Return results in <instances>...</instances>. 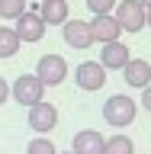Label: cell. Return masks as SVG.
Here are the masks:
<instances>
[{
	"label": "cell",
	"mask_w": 151,
	"mask_h": 154,
	"mask_svg": "<svg viewBox=\"0 0 151 154\" xmlns=\"http://www.w3.org/2000/svg\"><path fill=\"white\" fill-rule=\"evenodd\" d=\"M7 100H10V84L3 80V77H0V106L7 103Z\"/></svg>",
	"instance_id": "obj_20"
},
{
	"label": "cell",
	"mask_w": 151,
	"mask_h": 154,
	"mask_svg": "<svg viewBox=\"0 0 151 154\" xmlns=\"http://www.w3.org/2000/svg\"><path fill=\"white\" fill-rule=\"evenodd\" d=\"M39 16L45 26H64L71 13H68V0H42L39 3Z\"/></svg>",
	"instance_id": "obj_13"
},
{
	"label": "cell",
	"mask_w": 151,
	"mask_h": 154,
	"mask_svg": "<svg viewBox=\"0 0 151 154\" xmlns=\"http://www.w3.org/2000/svg\"><path fill=\"white\" fill-rule=\"evenodd\" d=\"M16 35H19V42H42V38H45V23H42V16H39V13H32V10H26V13H23V16L16 19Z\"/></svg>",
	"instance_id": "obj_8"
},
{
	"label": "cell",
	"mask_w": 151,
	"mask_h": 154,
	"mask_svg": "<svg viewBox=\"0 0 151 154\" xmlns=\"http://www.w3.org/2000/svg\"><path fill=\"white\" fill-rule=\"evenodd\" d=\"M145 26H151V7H145Z\"/></svg>",
	"instance_id": "obj_21"
},
{
	"label": "cell",
	"mask_w": 151,
	"mask_h": 154,
	"mask_svg": "<svg viewBox=\"0 0 151 154\" xmlns=\"http://www.w3.org/2000/svg\"><path fill=\"white\" fill-rule=\"evenodd\" d=\"M116 3L119 0H87V10L93 13V16H106V13H113Z\"/></svg>",
	"instance_id": "obj_18"
},
{
	"label": "cell",
	"mask_w": 151,
	"mask_h": 154,
	"mask_svg": "<svg viewBox=\"0 0 151 154\" xmlns=\"http://www.w3.org/2000/svg\"><path fill=\"white\" fill-rule=\"evenodd\" d=\"M23 13H26V0H0V19H13L16 23Z\"/></svg>",
	"instance_id": "obj_17"
},
{
	"label": "cell",
	"mask_w": 151,
	"mask_h": 154,
	"mask_svg": "<svg viewBox=\"0 0 151 154\" xmlns=\"http://www.w3.org/2000/svg\"><path fill=\"white\" fill-rule=\"evenodd\" d=\"M10 96H13L19 106H36V103L45 100V84H42L36 74H19L16 84L10 87Z\"/></svg>",
	"instance_id": "obj_2"
},
{
	"label": "cell",
	"mask_w": 151,
	"mask_h": 154,
	"mask_svg": "<svg viewBox=\"0 0 151 154\" xmlns=\"http://www.w3.org/2000/svg\"><path fill=\"white\" fill-rule=\"evenodd\" d=\"M122 77H125V84H129V87L145 90V87L151 84V64L145 61V58H132V61L122 67Z\"/></svg>",
	"instance_id": "obj_12"
},
{
	"label": "cell",
	"mask_w": 151,
	"mask_h": 154,
	"mask_svg": "<svg viewBox=\"0 0 151 154\" xmlns=\"http://www.w3.org/2000/svg\"><path fill=\"white\" fill-rule=\"evenodd\" d=\"M74 84L87 93H96V90H103L106 84V67L100 61H80L74 67Z\"/></svg>",
	"instance_id": "obj_5"
},
{
	"label": "cell",
	"mask_w": 151,
	"mask_h": 154,
	"mask_svg": "<svg viewBox=\"0 0 151 154\" xmlns=\"http://www.w3.org/2000/svg\"><path fill=\"white\" fill-rule=\"evenodd\" d=\"M135 116H138V103H135L132 96H125V93H116V96H109L103 103V122L113 125V128L132 125Z\"/></svg>",
	"instance_id": "obj_1"
},
{
	"label": "cell",
	"mask_w": 151,
	"mask_h": 154,
	"mask_svg": "<svg viewBox=\"0 0 151 154\" xmlns=\"http://www.w3.org/2000/svg\"><path fill=\"white\" fill-rule=\"evenodd\" d=\"M116 23L122 26V32H142L145 29V7L138 0H119L113 10Z\"/></svg>",
	"instance_id": "obj_4"
},
{
	"label": "cell",
	"mask_w": 151,
	"mask_h": 154,
	"mask_svg": "<svg viewBox=\"0 0 151 154\" xmlns=\"http://www.w3.org/2000/svg\"><path fill=\"white\" fill-rule=\"evenodd\" d=\"M26 122H29V128H32L36 135H48L58 125V109L52 103H36V106H29Z\"/></svg>",
	"instance_id": "obj_6"
},
{
	"label": "cell",
	"mask_w": 151,
	"mask_h": 154,
	"mask_svg": "<svg viewBox=\"0 0 151 154\" xmlns=\"http://www.w3.org/2000/svg\"><path fill=\"white\" fill-rule=\"evenodd\" d=\"M19 35H16V29L13 26H0V58H13L19 51Z\"/></svg>",
	"instance_id": "obj_14"
},
{
	"label": "cell",
	"mask_w": 151,
	"mask_h": 154,
	"mask_svg": "<svg viewBox=\"0 0 151 154\" xmlns=\"http://www.w3.org/2000/svg\"><path fill=\"white\" fill-rule=\"evenodd\" d=\"M138 106H142L145 112H151V84L142 90V100H138Z\"/></svg>",
	"instance_id": "obj_19"
},
{
	"label": "cell",
	"mask_w": 151,
	"mask_h": 154,
	"mask_svg": "<svg viewBox=\"0 0 151 154\" xmlns=\"http://www.w3.org/2000/svg\"><path fill=\"white\" fill-rule=\"evenodd\" d=\"M103 154H135V141L129 135H113V138H106V151Z\"/></svg>",
	"instance_id": "obj_15"
},
{
	"label": "cell",
	"mask_w": 151,
	"mask_h": 154,
	"mask_svg": "<svg viewBox=\"0 0 151 154\" xmlns=\"http://www.w3.org/2000/svg\"><path fill=\"white\" fill-rule=\"evenodd\" d=\"M129 61H132V48L122 45V42H109V45H103V51H100V64H103L106 71H122Z\"/></svg>",
	"instance_id": "obj_10"
},
{
	"label": "cell",
	"mask_w": 151,
	"mask_h": 154,
	"mask_svg": "<svg viewBox=\"0 0 151 154\" xmlns=\"http://www.w3.org/2000/svg\"><path fill=\"white\" fill-rule=\"evenodd\" d=\"M138 3H142V7H151V0H138Z\"/></svg>",
	"instance_id": "obj_22"
},
{
	"label": "cell",
	"mask_w": 151,
	"mask_h": 154,
	"mask_svg": "<svg viewBox=\"0 0 151 154\" xmlns=\"http://www.w3.org/2000/svg\"><path fill=\"white\" fill-rule=\"evenodd\" d=\"M61 38H64L71 48H77V51H87V48L93 45L90 23H84V19H68L64 26H61Z\"/></svg>",
	"instance_id": "obj_7"
},
{
	"label": "cell",
	"mask_w": 151,
	"mask_h": 154,
	"mask_svg": "<svg viewBox=\"0 0 151 154\" xmlns=\"http://www.w3.org/2000/svg\"><path fill=\"white\" fill-rule=\"evenodd\" d=\"M58 154H74V151H58Z\"/></svg>",
	"instance_id": "obj_23"
},
{
	"label": "cell",
	"mask_w": 151,
	"mask_h": 154,
	"mask_svg": "<svg viewBox=\"0 0 151 154\" xmlns=\"http://www.w3.org/2000/svg\"><path fill=\"white\" fill-rule=\"evenodd\" d=\"M90 32H93V42H103V45H109V42H119V35H122V26L116 23L113 13H106V16H93V19H90Z\"/></svg>",
	"instance_id": "obj_9"
},
{
	"label": "cell",
	"mask_w": 151,
	"mask_h": 154,
	"mask_svg": "<svg viewBox=\"0 0 151 154\" xmlns=\"http://www.w3.org/2000/svg\"><path fill=\"white\" fill-rule=\"evenodd\" d=\"M36 77L42 80L45 87H58V84H64V77H68V61L61 55H42L39 58V64H36Z\"/></svg>",
	"instance_id": "obj_3"
},
{
	"label": "cell",
	"mask_w": 151,
	"mask_h": 154,
	"mask_svg": "<svg viewBox=\"0 0 151 154\" xmlns=\"http://www.w3.org/2000/svg\"><path fill=\"white\" fill-rule=\"evenodd\" d=\"M26 154H58V148H55V141H52L48 135H36V138L26 144Z\"/></svg>",
	"instance_id": "obj_16"
},
{
	"label": "cell",
	"mask_w": 151,
	"mask_h": 154,
	"mask_svg": "<svg viewBox=\"0 0 151 154\" xmlns=\"http://www.w3.org/2000/svg\"><path fill=\"white\" fill-rule=\"evenodd\" d=\"M74 154H103L106 151V138L96 128H80V132L74 135V148H71Z\"/></svg>",
	"instance_id": "obj_11"
}]
</instances>
